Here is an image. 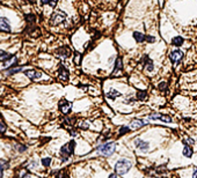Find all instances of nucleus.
<instances>
[{
  "label": "nucleus",
  "instance_id": "obj_1",
  "mask_svg": "<svg viewBox=\"0 0 197 178\" xmlns=\"http://www.w3.org/2000/svg\"><path fill=\"white\" fill-rule=\"evenodd\" d=\"M131 168H132L131 161H129L126 159H122V160L117 161V163L115 164V172L120 176H123V175L128 173Z\"/></svg>",
  "mask_w": 197,
  "mask_h": 178
},
{
  "label": "nucleus",
  "instance_id": "obj_2",
  "mask_svg": "<svg viewBox=\"0 0 197 178\" xmlns=\"http://www.w3.org/2000/svg\"><path fill=\"white\" fill-rule=\"evenodd\" d=\"M74 147H75V142L72 140V141H70L69 143L64 145V146L61 148V156H62L63 162L67 161V159H69L71 155H73V153H74Z\"/></svg>",
  "mask_w": 197,
  "mask_h": 178
},
{
  "label": "nucleus",
  "instance_id": "obj_3",
  "mask_svg": "<svg viewBox=\"0 0 197 178\" xmlns=\"http://www.w3.org/2000/svg\"><path fill=\"white\" fill-rule=\"evenodd\" d=\"M116 149V143L115 142H106L101 146L97 147V151L103 155V156H110L115 153Z\"/></svg>",
  "mask_w": 197,
  "mask_h": 178
},
{
  "label": "nucleus",
  "instance_id": "obj_4",
  "mask_svg": "<svg viewBox=\"0 0 197 178\" xmlns=\"http://www.w3.org/2000/svg\"><path fill=\"white\" fill-rule=\"evenodd\" d=\"M66 20V14L64 13V12H62V11H59V12H56L52 16H51V23L52 24H59V23H62V22H64Z\"/></svg>",
  "mask_w": 197,
  "mask_h": 178
},
{
  "label": "nucleus",
  "instance_id": "obj_5",
  "mask_svg": "<svg viewBox=\"0 0 197 178\" xmlns=\"http://www.w3.org/2000/svg\"><path fill=\"white\" fill-rule=\"evenodd\" d=\"M149 119L151 120H162L165 123H171L172 118L168 114H161V113H152L149 116Z\"/></svg>",
  "mask_w": 197,
  "mask_h": 178
},
{
  "label": "nucleus",
  "instance_id": "obj_6",
  "mask_svg": "<svg viewBox=\"0 0 197 178\" xmlns=\"http://www.w3.org/2000/svg\"><path fill=\"white\" fill-rule=\"evenodd\" d=\"M71 109H72V104H71L69 101L62 100V101L59 102V110H61L64 114H67V113L71 111Z\"/></svg>",
  "mask_w": 197,
  "mask_h": 178
},
{
  "label": "nucleus",
  "instance_id": "obj_7",
  "mask_svg": "<svg viewBox=\"0 0 197 178\" xmlns=\"http://www.w3.org/2000/svg\"><path fill=\"white\" fill-rule=\"evenodd\" d=\"M28 78H29L30 80H37V79H40L41 76H42V73L41 72H38V71H35V70H27V71H22Z\"/></svg>",
  "mask_w": 197,
  "mask_h": 178
},
{
  "label": "nucleus",
  "instance_id": "obj_8",
  "mask_svg": "<svg viewBox=\"0 0 197 178\" xmlns=\"http://www.w3.org/2000/svg\"><path fill=\"white\" fill-rule=\"evenodd\" d=\"M134 145H136L137 148H139L140 151H144V152H146L149 148H150V143H149V142L143 141L142 139H139V138L134 139Z\"/></svg>",
  "mask_w": 197,
  "mask_h": 178
},
{
  "label": "nucleus",
  "instance_id": "obj_9",
  "mask_svg": "<svg viewBox=\"0 0 197 178\" xmlns=\"http://www.w3.org/2000/svg\"><path fill=\"white\" fill-rule=\"evenodd\" d=\"M0 31H5V33L11 31V24L6 17H0Z\"/></svg>",
  "mask_w": 197,
  "mask_h": 178
},
{
  "label": "nucleus",
  "instance_id": "obj_10",
  "mask_svg": "<svg viewBox=\"0 0 197 178\" xmlns=\"http://www.w3.org/2000/svg\"><path fill=\"white\" fill-rule=\"evenodd\" d=\"M169 58H171V60L173 63H178V62H180L181 59L183 58V52L181 50H174V51L171 52Z\"/></svg>",
  "mask_w": 197,
  "mask_h": 178
},
{
  "label": "nucleus",
  "instance_id": "obj_11",
  "mask_svg": "<svg viewBox=\"0 0 197 178\" xmlns=\"http://www.w3.org/2000/svg\"><path fill=\"white\" fill-rule=\"evenodd\" d=\"M58 76H59V79H61V80H63V81H67V80H69L70 73H69V71H67V68H66L65 66H63V65H61V66H59V70H58Z\"/></svg>",
  "mask_w": 197,
  "mask_h": 178
},
{
  "label": "nucleus",
  "instance_id": "obj_12",
  "mask_svg": "<svg viewBox=\"0 0 197 178\" xmlns=\"http://www.w3.org/2000/svg\"><path fill=\"white\" fill-rule=\"evenodd\" d=\"M56 54L58 57H62V58H69L71 56V50L66 46H63V48H59L57 51H56Z\"/></svg>",
  "mask_w": 197,
  "mask_h": 178
},
{
  "label": "nucleus",
  "instance_id": "obj_13",
  "mask_svg": "<svg viewBox=\"0 0 197 178\" xmlns=\"http://www.w3.org/2000/svg\"><path fill=\"white\" fill-rule=\"evenodd\" d=\"M145 125H146V122H144L142 119H133L130 123V128L131 130H138L140 127H144Z\"/></svg>",
  "mask_w": 197,
  "mask_h": 178
},
{
  "label": "nucleus",
  "instance_id": "obj_14",
  "mask_svg": "<svg viewBox=\"0 0 197 178\" xmlns=\"http://www.w3.org/2000/svg\"><path fill=\"white\" fill-rule=\"evenodd\" d=\"M133 38L136 39L137 43H144L146 41V36L142 33H138V31H134L133 33Z\"/></svg>",
  "mask_w": 197,
  "mask_h": 178
},
{
  "label": "nucleus",
  "instance_id": "obj_15",
  "mask_svg": "<svg viewBox=\"0 0 197 178\" xmlns=\"http://www.w3.org/2000/svg\"><path fill=\"white\" fill-rule=\"evenodd\" d=\"M120 96H122V94L118 93L117 90H115V89H111L109 93H107V97H108L109 100H116V98L120 97Z\"/></svg>",
  "mask_w": 197,
  "mask_h": 178
},
{
  "label": "nucleus",
  "instance_id": "obj_16",
  "mask_svg": "<svg viewBox=\"0 0 197 178\" xmlns=\"http://www.w3.org/2000/svg\"><path fill=\"white\" fill-rule=\"evenodd\" d=\"M9 167V163L5 160H0V178H1L4 176V171L5 169H7Z\"/></svg>",
  "mask_w": 197,
  "mask_h": 178
},
{
  "label": "nucleus",
  "instance_id": "obj_17",
  "mask_svg": "<svg viewBox=\"0 0 197 178\" xmlns=\"http://www.w3.org/2000/svg\"><path fill=\"white\" fill-rule=\"evenodd\" d=\"M17 63V58L15 57V56H13L11 59H8V60H6L5 63H4V66L6 67V68H9L11 66H13V65H15Z\"/></svg>",
  "mask_w": 197,
  "mask_h": 178
},
{
  "label": "nucleus",
  "instance_id": "obj_18",
  "mask_svg": "<svg viewBox=\"0 0 197 178\" xmlns=\"http://www.w3.org/2000/svg\"><path fill=\"white\" fill-rule=\"evenodd\" d=\"M12 57H13V56H12V54H9L8 52H5V51H3V50H0V62L5 63L6 60L11 59Z\"/></svg>",
  "mask_w": 197,
  "mask_h": 178
},
{
  "label": "nucleus",
  "instance_id": "obj_19",
  "mask_svg": "<svg viewBox=\"0 0 197 178\" xmlns=\"http://www.w3.org/2000/svg\"><path fill=\"white\" fill-rule=\"evenodd\" d=\"M183 42H184V39L181 36H176V37H174L172 39V44L175 45V46H181L183 44Z\"/></svg>",
  "mask_w": 197,
  "mask_h": 178
},
{
  "label": "nucleus",
  "instance_id": "obj_20",
  "mask_svg": "<svg viewBox=\"0 0 197 178\" xmlns=\"http://www.w3.org/2000/svg\"><path fill=\"white\" fill-rule=\"evenodd\" d=\"M192 149H191V148L187 145V146H184V148H183V155L184 156H187V157H191L192 156Z\"/></svg>",
  "mask_w": 197,
  "mask_h": 178
},
{
  "label": "nucleus",
  "instance_id": "obj_21",
  "mask_svg": "<svg viewBox=\"0 0 197 178\" xmlns=\"http://www.w3.org/2000/svg\"><path fill=\"white\" fill-rule=\"evenodd\" d=\"M57 1L58 0H41L42 5H49L51 7H54L56 5H57Z\"/></svg>",
  "mask_w": 197,
  "mask_h": 178
},
{
  "label": "nucleus",
  "instance_id": "obj_22",
  "mask_svg": "<svg viewBox=\"0 0 197 178\" xmlns=\"http://www.w3.org/2000/svg\"><path fill=\"white\" fill-rule=\"evenodd\" d=\"M144 63H146L147 65H146V70L147 71H150V72H152L153 71V68H154V66H153V63H152V60L151 59H149L147 57H145V62Z\"/></svg>",
  "mask_w": 197,
  "mask_h": 178
},
{
  "label": "nucleus",
  "instance_id": "obj_23",
  "mask_svg": "<svg viewBox=\"0 0 197 178\" xmlns=\"http://www.w3.org/2000/svg\"><path fill=\"white\" fill-rule=\"evenodd\" d=\"M122 68H123L122 60H121V59H117V60H116V65H115V73L121 72V71H122ZM115 73H114V74H115Z\"/></svg>",
  "mask_w": 197,
  "mask_h": 178
},
{
  "label": "nucleus",
  "instance_id": "obj_24",
  "mask_svg": "<svg viewBox=\"0 0 197 178\" xmlns=\"http://www.w3.org/2000/svg\"><path fill=\"white\" fill-rule=\"evenodd\" d=\"M22 70H23L22 67H12L9 71H7V75H13V74H15V73L21 72Z\"/></svg>",
  "mask_w": 197,
  "mask_h": 178
},
{
  "label": "nucleus",
  "instance_id": "obj_25",
  "mask_svg": "<svg viewBox=\"0 0 197 178\" xmlns=\"http://www.w3.org/2000/svg\"><path fill=\"white\" fill-rule=\"evenodd\" d=\"M146 92H144V90H142V92H138L137 93V100H139V101H144V100H146Z\"/></svg>",
  "mask_w": 197,
  "mask_h": 178
},
{
  "label": "nucleus",
  "instance_id": "obj_26",
  "mask_svg": "<svg viewBox=\"0 0 197 178\" xmlns=\"http://www.w3.org/2000/svg\"><path fill=\"white\" fill-rule=\"evenodd\" d=\"M50 163H51V159H50V157H45V159L42 160V164H43L44 167H49Z\"/></svg>",
  "mask_w": 197,
  "mask_h": 178
},
{
  "label": "nucleus",
  "instance_id": "obj_27",
  "mask_svg": "<svg viewBox=\"0 0 197 178\" xmlns=\"http://www.w3.org/2000/svg\"><path fill=\"white\" fill-rule=\"evenodd\" d=\"M130 131V127H128V126H123V127H121L120 128V134H125V133H128Z\"/></svg>",
  "mask_w": 197,
  "mask_h": 178
},
{
  "label": "nucleus",
  "instance_id": "obj_28",
  "mask_svg": "<svg viewBox=\"0 0 197 178\" xmlns=\"http://www.w3.org/2000/svg\"><path fill=\"white\" fill-rule=\"evenodd\" d=\"M80 128H82V130H87L88 127H89V125H88V123H86V122H82V123H80Z\"/></svg>",
  "mask_w": 197,
  "mask_h": 178
},
{
  "label": "nucleus",
  "instance_id": "obj_29",
  "mask_svg": "<svg viewBox=\"0 0 197 178\" xmlns=\"http://www.w3.org/2000/svg\"><path fill=\"white\" fill-rule=\"evenodd\" d=\"M6 131V125L3 124V123H0V133H4Z\"/></svg>",
  "mask_w": 197,
  "mask_h": 178
},
{
  "label": "nucleus",
  "instance_id": "obj_30",
  "mask_svg": "<svg viewBox=\"0 0 197 178\" xmlns=\"http://www.w3.org/2000/svg\"><path fill=\"white\" fill-rule=\"evenodd\" d=\"M146 41H147L149 43H150V42L153 43V42H155V38H154L153 36H146Z\"/></svg>",
  "mask_w": 197,
  "mask_h": 178
},
{
  "label": "nucleus",
  "instance_id": "obj_31",
  "mask_svg": "<svg viewBox=\"0 0 197 178\" xmlns=\"http://www.w3.org/2000/svg\"><path fill=\"white\" fill-rule=\"evenodd\" d=\"M183 142H184L186 145H192V143H194V140H192V139H190V138H188V139H186Z\"/></svg>",
  "mask_w": 197,
  "mask_h": 178
},
{
  "label": "nucleus",
  "instance_id": "obj_32",
  "mask_svg": "<svg viewBox=\"0 0 197 178\" xmlns=\"http://www.w3.org/2000/svg\"><path fill=\"white\" fill-rule=\"evenodd\" d=\"M166 87H167V84H166L165 82H162V83L159 84V88L161 89V90H166Z\"/></svg>",
  "mask_w": 197,
  "mask_h": 178
},
{
  "label": "nucleus",
  "instance_id": "obj_33",
  "mask_svg": "<svg viewBox=\"0 0 197 178\" xmlns=\"http://www.w3.org/2000/svg\"><path fill=\"white\" fill-rule=\"evenodd\" d=\"M28 177H29V173H28V172H23L19 178H28Z\"/></svg>",
  "mask_w": 197,
  "mask_h": 178
},
{
  "label": "nucleus",
  "instance_id": "obj_34",
  "mask_svg": "<svg viewBox=\"0 0 197 178\" xmlns=\"http://www.w3.org/2000/svg\"><path fill=\"white\" fill-rule=\"evenodd\" d=\"M192 178H197V168H195L194 173H192Z\"/></svg>",
  "mask_w": 197,
  "mask_h": 178
},
{
  "label": "nucleus",
  "instance_id": "obj_35",
  "mask_svg": "<svg viewBox=\"0 0 197 178\" xmlns=\"http://www.w3.org/2000/svg\"><path fill=\"white\" fill-rule=\"evenodd\" d=\"M26 149H27L26 146H21V147H20V152H23V151H26Z\"/></svg>",
  "mask_w": 197,
  "mask_h": 178
},
{
  "label": "nucleus",
  "instance_id": "obj_36",
  "mask_svg": "<svg viewBox=\"0 0 197 178\" xmlns=\"http://www.w3.org/2000/svg\"><path fill=\"white\" fill-rule=\"evenodd\" d=\"M108 178H117V176H116V173H111Z\"/></svg>",
  "mask_w": 197,
  "mask_h": 178
}]
</instances>
